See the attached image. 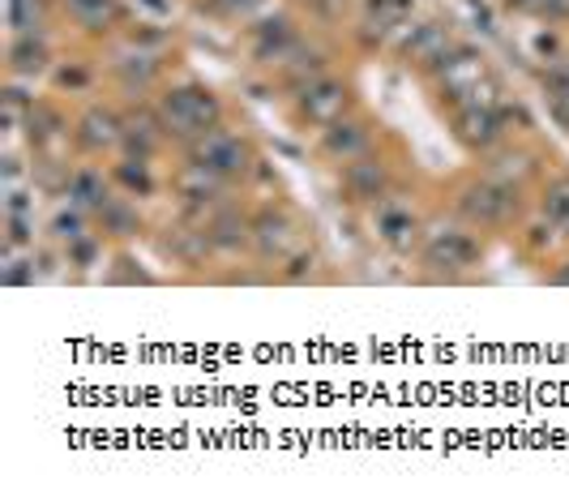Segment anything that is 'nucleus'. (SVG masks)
Segmentation results:
<instances>
[{
	"label": "nucleus",
	"mask_w": 569,
	"mask_h": 501,
	"mask_svg": "<svg viewBox=\"0 0 569 501\" xmlns=\"http://www.w3.org/2000/svg\"><path fill=\"white\" fill-rule=\"evenodd\" d=\"M159 121H163V134H172L176 142L193 146L206 129H214L223 121V103L218 95L189 82V86H172L163 99H159Z\"/></svg>",
	"instance_id": "obj_1"
},
{
	"label": "nucleus",
	"mask_w": 569,
	"mask_h": 501,
	"mask_svg": "<svg viewBox=\"0 0 569 501\" xmlns=\"http://www.w3.org/2000/svg\"><path fill=\"white\" fill-rule=\"evenodd\" d=\"M454 211L467 218L471 227H501V223H509L518 215V189L514 185H497L489 176L467 180L454 193Z\"/></svg>",
	"instance_id": "obj_2"
},
{
	"label": "nucleus",
	"mask_w": 569,
	"mask_h": 501,
	"mask_svg": "<svg viewBox=\"0 0 569 501\" xmlns=\"http://www.w3.org/2000/svg\"><path fill=\"white\" fill-rule=\"evenodd\" d=\"M193 150V163H202V167H211L218 172L223 180H240L249 167H253V154H249V146L240 142V138H231L227 129H206L198 142L189 146Z\"/></svg>",
	"instance_id": "obj_3"
},
{
	"label": "nucleus",
	"mask_w": 569,
	"mask_h": 501,
	"mask_svg": "<svg viewBox=\"0 0 569 501\" xmlns=\"http://www.w3.org/2000/svg\"><path fill=\"white\" fill-rule=\"evenodd\" d=\"M425 73L432 77H441V95L445 99H454V103H463V95L484 77V61H480V52H471V48H463V43H450L437 61H428Z\"/></svg>",
	"instance_id": "obj_4"
},
{
	"label": "nucleus",
	"mask_w": 569,
	"mask_h": 501,
	"mask_svg": "<svg viewBox=\"0 0 569 501\" xmlns=\"http://www.w3.org/2000/svg\"><path fill=\"white\" fill-rule=\"evenodd\" d=\"M476 262H480V245H476L471 231H463V227H437V231L425 236V266H432V271L454 275V271H467Z\"/></svg>",
	"instance_id": "obj_5"
},
{
	"label": "nucleus",
	"mask_w": 569,
	"mask_h": 501,
	"mask_svg": "<svg viewBox=\"0 0 569 501\" xmlns=\"http://www.w3.org/2000/svg\"><path fill=\"white\" fill-rule=\"evenodd\" d=\"M347 103H352V95H347V86L334 82V77H317V82L300 86V116H304L308 125H317V129L334 125V121L347 112Z\"/></svg>",
	"instance_id": "obj_6"
},
{
	"label": "nucleus",
	"mask_w": 569,
	"mask_h": 501,
	"mask_svg": "<svg viewBox=\"0 0 569 501\" xmlns=\"http://www.w3.org/2000/svg\"><path fill=\"white\" fill-rule=\"evenodd\" d=\"M343 189L359 206H377L385 198V189H390V172H385V163L377 154H359L343 167Z\"/></svg>",
	"instance_id": "obj_7"
},
{
	"label": "nucleus",
	"mask_w": 569,
	"mask_h": 501,
	"mask_svg": "<svg viewBox=\"0 0 569 501\" xmlns=\"http://www.w3.org/2000/svg\"><path fill=\"white\" fill-rule=\"evenodd\" d=\"M295 245H300V231H295L287 211H262L253 218V249H257L262 262H279Z\"/></svg>",
	"instance_id": "obj_8"
},
{
	"label": "nucleus",
	"mask_w": 569,
	"mask_h": 501,
	"mask_svg": "<svg viewBox=\"0 0 569 501\" xmlns=\"http://www.w3.org/2000/svg\"><path fill=\"white\" fill-rule=\"evenodd\" d=\"M372 227H377V240H385L390 249H412L416 231H420V218L412 206L394 202V198H381L377 211H372Z\"/></svg>",
	"instance_id": "obj_9"
},
{
	"label": "nucleus",
	"mask_w": 569,
	"mask_h": 501,
	"mask_svg": "<svg viewBox=\"0 0 569 501\" xmlns=\"http://www.w3.org/2000/svg\"><path fill=\"white\" fill-rule=\"evenodd\" d=\"M368 146H372L368 125L347 121V116H339L334 125L321 129V150H326L330 159H339V163H352V159H359V154H368Z\"/></svg>",
	"instance_id": "obj_10"
},
{
	"label": "nucleus",
	"mask_w": 569,
	"mask_h": 501,
	"mask_svg": "<svg viewBox=\"0 0 569 501\" xmlns=\"http://www.w3.org/2000/svg\"><path fill=\"white\" fill-rule=\"evenodd\" d=\"M77 142L86 146V150H94V154L116 150V146H125V121L112 116L108 108H90V112L77 121Z\"/></svg>",
	"instance_id": "obj_11"
},
{
	"label": "nucleus",
	"mask_w": 569,
	"mask_h": 501,
	"mask_svg": "<svg viewBox=\"0 0 569 501\" xmlns=\"http://www.w3.org/2000/svg\"><path fill=\"white\" fill-rule=\"evenodd\" d=\"M253 48H257L262 65H283L287 57H291V48H295L291 22H287L283 13H275V17H266V22L253 26Z\"/></svg>",
	"instance_id": "obj_12"
},
{
	"label": "nucleus",
	"mask_w": 569,
	"mask_h": 501,
	"mask_svg": "<svg viewBox=\"0 0 569 501\" xmlns=\"http://www.w3.org/2000/svg\"><path fill=\"white\" fill-rule=\"evenodd\" d=\"M450 48V26L445 22H420V26H412V35L399 43V52H403V61H416L420 70H425L428 61H437L441 52Z\"/></svg>",
	"instance_id": "obj_13"
},
{
	"label": "nucleus",
	"mask_w": 569,
	"mask_h": 501,
	"mask_svg": "<svg viewBox=\"0 0 569 501\" xmlns=\"http://www.w3.org/2000/svg\"><path fill=\"white\" fill-rule=\"evenodd\" d=\"M501 129H505V121H501L497 108H458V138L467 146L489 150V146H497Z\"/></svg>",
	"instance_id": "obj_14"
},
{
	"label": "nucleus",
	"mask_w": 569,
	"mask_h": 501,
	"mask_svg": "<svg viewBox=\"0 0 569 501\" xmlns=\"http://www.w3.org/2000/svg\"><path fill=\"white\" fill-rule=\"evenodd\" d=\"M48 65H52V52H48V43L39 35H17L9 43V70H13V77H39V73H48Z\"/></svg>",
	"instance_id": "obj_15"
},
{
	"label": "nucleus",
	"mask_w": 569,
	"mask_h": 501,
	"mask_svg": "<svg viewBox=\"0 0 569 501\" xmlns=\"http://www.w3.org/2000/svg\"><path fill=\"white\" fill-rule=\"evenodd\" d=\"M206 240L211 249H240V245H253V218H244L240 211H218L206 223Z\"/></svg>",
	"instance_id": "obj_16"
},
{
	"label": "nucleus",
	"mask_w": 569,
	"mask_h": 501,
	"mask_svg": "<svg viewBox=\"0 0 569 501\" xmlns=\"http://www.w3.org/2000/svg\"><path fill=\"white\" fill-rule=\"evenodd\" d=\"M69 198H73V206H81V211H99L112 193H108L103 172H94V167H77V172L69 176Z\"/></svg>",
	"instance_id": "obj_17"
},
{
	"label": "nucleus",
	"mask_w": 569,
	"mask_h": 501,
	"mask_svg": "<svg viewBox=\"0 0 569 501\" xmlns=\"http://www.w3.org/2000/svg\"><path fill=\"white\" fill-rule=\"evenodd\" d=\"M531 172H535V163H531L527 150H501V154L489 159V172H484V176L497 180V185H514V189H518Z\"/></svg>",
	"instance_id": "obj_18"
},
{
	"label": "nucleus",
	"mask_w": 569,
	"mask_h": 501,
	"mask_svg": "<svg viewBox=\"0 0 569 501\" xmlns=\"http://www.w3.org/2000/svg\"><path fill=\"white\" fill-rule=\"evenodd\" d=\"M163 121H159V112H154V121H138V116H129L125 121V146H129V154H138V159H150L154 150H159V142H163Z\"/></svg>",
	"instance_id": "obj_19"
},
{
	"label": "nucleus",
	"mask_w": 569,
	"mask_h": 501,
	"mask_svg": "<svg viewBox=\"0 0 569 501\" xmlns=\"http://www.w3.org/2000/svg\"><path fill=\"white\" fill-rule=\"evenodd\" d=\"M218 189H223V176H218V172H211V167H202V163H193V167L180 176V193L189 198V206H202V202H211Z\"/></svg>",
	"instance_id": "obj_20"
},
{
	"label": "nucleus",
	"mask_w": 569,
	"mask_h": 501,
	"mask_svg": "<svg viewBox=\"0 0 569 501\" xmlns=\"http://www.w3.org/2000/svg\"><path fill=\"white\" fill-rule=\"evenodd\" d=\"M65 4H69V13L77 17V26H86V30H108L121 17L116 0H65Z\"/></svg>",
	"instance_id": "obj_21"
},
{
	"label": "nucleus",
	"mask_w": 569,
	"mask_h": 501,
	"mask_svg": "<svg viewBox=\"0 0 569 501\" xmlns=\"http://www.w3.org/2000/svg\"><path fill=\"white\" fill-rule=\"evenodd\" d=\"M116 73H121V82H125L129 90H142V86L154 82L159 61H154V57H146V52H129V57H121V61H116Z\"/></svg>",
	"instance_id": "obj_22"
},
{
	"label": "nucleus",
	"mask_w": 569,
	"mask_h": 501,
	"mask_svg": "<svg viewBox=\"0 0 569 501\" xmlns=\"http://www.w3.org/2000/svg\"><path fill=\"white\" fill-rule=\"evenodd\" d=\"M99 218H103V231H116V236H134L138 231V211L125 198H108L99 206Z\"/></svg>",
	"instance_id": "obj_23"
},
{
	"label": "nucleus",
	"mask_w": 569,
	"mask_h": 501,
	"mask_svg": "<svg viewBox=\"0 0 569 501\" xmlns=\"http://www.w3.org/2000/svg\"><path fill=\"white\" fill-rule=\"evenodd\" d=\"M9 26H13V35H39V26H43L39 0H9Z\"/></svg>",
	"instance_id": "obj_24"
},
{
	"label": "nucleus",
	"mask_w": 569,
	"mask_h": 501,
	"mask_svg": "<svg viewBox=\"0 0 569 501\" xmlns=\"http://www.w3.org/2000/svg\"><path fill=\"white\" fill-rule=\"evenodd\" d=\"M544 82H548V99H553L557 116L569 125V61H557L553 70L544 73Z\"/></svg>",
	"instance_id": "obj_25"
},
{
	"label": "nucleus",
	"mask_w": 569,
	"mask_h": 501,
	"mask_svg": "<svg viewBox=\"0 0 569 501\" xmlns=\"http://www.w3.org/2000/svg\"><path fill=\"white\" fill-rule=\"evenodd\" d=\"M26 134H30V142H48V138H56V134H61V116H56L52 108L35 103V108L26 112Z\"/></svg>",
	"instance_id": "obj_26"
},
{
	"label": "nucleus",
	"mask_w": 569,
	"mask_h": 501,
	"mask_svg": "<svg viewBox=\"0 0 569 501\" xmlns=\"http://www.w3.org/2000/svg\"><path fill=\"white\" fill-rule=\"evenodd\" d=\"M116 180L125 185V189H134V193H142V198H150L154 193V176L146 172L142 159H125L121 167H116Z\"/></svg>",
	"instance_id": "obj_27"
},
{
	"label": "nucleus",
	"mask_w": 569,
	"mask_h": 501,
	"mask_svg": "<svg viewBox=\"0 0 569 501\" xmlns=\"http://www.w3.org/2000/svg\"><path fill=\"white\" fill-rule=\"evenodd\" d=\"M540 211L569 236V180H557V185L544 193V206H540Z\"/></svg>",
	"instance_id": "obj_28"
},
{
	"label": "nucleus",
	"mask_w": 569,
	"mask_h": 501,
	"mask_svg": "<svg viewBox=\"0 0 569 501\" xmlns=\"http://www.w3.org/2000/svg\"><path fill=\"white\" fill-rule=\"evenodd\" d=\"M458 108H501V86L484 73L467 95H463V103Z\"/></svg>",
	"instance_id": "obj_29"
},
{
	"label": "nucleus",
	"mask_w": 569,
	"mask_h": 501,
	"mask_svg": "<svg viewBox=\"0 0 569 501\" xmlns=\"http://www.w3.org/2000/svg\"><path fill=\"white\" fill-rule=\"evenodd\" d=\"M52 236H56L61 245L81 240V236H86V218L77 215V211H56V215H52Z\"/></svg>",
	"instance_id": "obj_30"
},
{
	"label": "nucleus",
	"mask_w": 569,
	"mask_h": 501,
	"mask_svg": "<svg viewBox=\"0 0 569 501\" xmlns=\"http://www.w3.org/2000/svg\"><path fill=\"white\" fill-rule=\"evenodd\" d=\"M557 231H561V227L544 215L540 223H531V227H527V249H535V253L553 249V245H557Z\"/></svg>",
	"instance_id": "obj_31"
},
{
	"label": "nucleus",
	"mask_w": 569,
	"mask_h": 501,
	"mask_svg": "<svg viewBox=\"0 0 569 501\" xmlns=\"http://www.w3.org/2000/svg\"><path fill=\"white\" fill-rule=\"evenodd\" d=\"M9 287H22V284H35V266L30 262H17L13 258V249L4 245V275H0Z\"/></svg>",
	"instance_id": "obj_32"
},
{
	"label": "nucleus",
	"mask_w": 569,
	"mask_h": 501,
	"mask_svg": "<svg viewBox=\"0 0 569 501\" xmlns=\"http://www.w3.org/2000/svg\"><path fill=\"white\" fill-rule=\"evenodd\" d=\"M30 240H35L30 215H9V236H4V245H9V249H26Z\"/></svg>",
	"instance_id": "obj_33"
},
{
	"label": "nucleus",
	"mask_w": 569,
	"mask_h": 501,
	"mask_svg": "<svg viewBox=\"0 0 569 501\" xmlns=\"http://www.w3.org/2000/svg\"><path fill=\"white\" fill-rule=\"evenodd\" d=\"M313 266H317V258H313V253H295V258H291V266L283 271V284H304V279L313 275Z\"/></svg>",
	"instance_id": "obj_34"
},
{
	"label": "nucleus",
	"mask_w": 569,
	"mask_h": 501,
	"mask_svg": "<svg viewBox=\"0 0 569 501\" xmlns=\"http://www.w3.org/2000/svg\"><path fill=\"white\" fill-rule=\"evenodd\" d=\"M94 253H99V245H94L90 236H81V240H73L69 245V262H77V266H90Z\"/></svg>",
	"instance_id": "obj_35"
},
{
	"label": "nucleus",
	"mask_w": 569,
	"mask_h": 501,
	"mask_svg": "<svg viewBox=\"0 0 569 501\" xmlns=\"http://www.w3.org/2000/svg\"><path fill=\"white\" fill-rule=\"evenodd\" d=\"M86 82H90V73L81 70V65H69V70H56V86H69V90H86Z\"/></svg>",
	"instance_id": "obj_36"
},
{
	"label": "nucleus",
	"mask_w": 569,
	"mask_h": 501,
	"mask_svg": "<svg viewBox=\"0 0 569 501\" xmlns=\"http://www.w3.org/2000/svg\"><path fill=\"white\" fill-rule=\"evenodd\" d=\"M4 193H9V202H4L9 215H30V193L26 189H4Z\"/></svg>",
	"instance_id": "obj_37"
},
{
	"label": "nucleus",
	"mask_w": 569,
	"mask_h": 501,
	"mask_svg": "<svg viewBox=\"0 0 569 501\" xmlns=\"http://www.w3.org/2000/svg\"><path fill=\"white\" fill-rule=\"evenodd\" d=\"M223 13H231V17H244V13H253V4L257 0H214Z\"/></svg>",
	"instance_id": "obj_38"
},
{
	"label": "nucleus",
	"mask_w": 569,
	"mask_h": 501,
	"mask_svg": "<svg viewBox=\"0 0 569 501\" xmlns=\"http://www.w3.org/2000/svg\"><path fill=\"white\" fill-rule=\"evenodd\" d=\"M146 9H150V13H159V17H163V13H172V0H142Z\"/></svg>",
	"instance_id": "obj_39"
},
{
	"label": "nucleus",
	"mask_w": 569,
	"mask_h": 501,
	"mask_svg": "<svg viewBox=\"0 0 569 501\" xmlns=\"http://www.w3.org/2000/svg\"><path fill=\"white\" fill-rule=\"evenodd\" d=\"M553 284H557V287H569V266H566V271H553Z\"/></svg>",
	"instance_id": "obj_40"
}]
</instances>
